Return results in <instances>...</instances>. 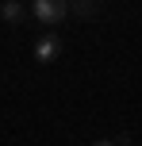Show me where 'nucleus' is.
Wrapping results in <instances>:
<instances>
[{
    "label": "nucleus",
    "mask_w": 142,
    "mask_h": 146,
    "mask_svg": "<svg viewBox=\"0 0 142 146\" xmlns=\"http://www.w3.org/2000/svg\"><path fill=\"white\" fill-rule=\"evenodd\" d=\"M31 15L46 27H58L69 15V0H31Z\"/></svg>",
    "instance_id": "obj_1"
},
{
    "label": "nucleus",
    "mask_w": 142,
    "mask_h": 146,
    "mask_svg": "<svg viewBox=\"0 0 142 146\" xmlns=\"http://www.w3.org/2000/svg\"><path fill=\"white\" fill-rule=\"evenodd\" d=\"M61 50H65V42H61V35H54V31L35 38V58H38V62H58Z\"/></svg>",
    "instance_id": "obj_2"
},
{
    "label": "nucleus",
    "mask_w": 142,
    "mask_h": 146,
    "mask_svg": "<svg viewBox=\"0 0 142 146\" xmlns=\"http://www.w3.org/2000/svg\"><path fill=\"white\" fill-rule=\"evenodd\" d=\"M0 15H4V23H12V27H19V23L27 19V12H23V4H19V0H4Z\"/></svg>",
    "instance_id": "obj_3"
},
{
    "label": "nucleus",
    "mask_w": 142,
    "mask_h": 146,
    "mask_svg": "<svg viewBox=\"0 0 142 146\" xmlns=\"http://www.w3.org/2000/svg\"><path fill=\"white\" fill-rule=\"evenodd\" d=\"M69 12H77V15H92V12H96V0H69Z\"/></svg>",
    "instance_id": "obj_4"
},
{
    "label": "nucleus",
    "mask_w": 142,
    "mask_h": 146,
    "mask_svg": "<svg viewBox=\"0 0 142 146\" xmlns=\"http://www.w3.org/2000/svg\"><path fill=\"white\" fill-rule=\"evenodd\" d=\"M92 146H123V142H112V139H100V142H92Z\"/></svg>",
    "instance_id": "obj_5"
},
{
    "label": "nucleus",
    "mask_w": 142,
    "mask_h": 146,
    "mask_svg": "<svg viewBox=\"0 0 142 146\" xmlns=\"http://www.w3.org/2000/svg\"><path fill=\"white\" fill-rule=\"evenodd\" d=\"M123 146H131V142H123Z\"/></svg>",
    "instance_id": "obj_6"
}]
</instances>
